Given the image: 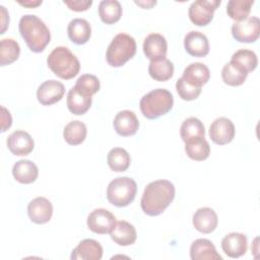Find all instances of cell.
Here are the masks:
<instances>
[{
  "label": "cell",
  "instance_id": "6da1fadb",
  "mask_svg": "<svg viewBox=\"0 0 260 260\" xmlns=\"http://www.w3.org/2000/svg\"><path fill=\"white\" fill-rule=\"evenodd\" d=\"M175 198V186L168 180H156L149 183L142 194L140 205L149 216L161 214Z\"/></svg>",
  "mask_w": 260,
  "mask_h": 260
},
{
  "label": "cell",
  "instance_id": "7a4b0ae2",
  "mask_svg": "<svg viewBox=\"0 0 260 260\" xmlns=\"http://www.w3.org/2000/svg\"><path fill=\"white\" fill-rule=\"evenodd\" d=\"M18 28L26 46L34 53L43 52L50 43V30L45 22L37 15H23L19 20Z\"/></svg>",
  "mask_w": 260,
  "mask_h": 260
},
{
  "label": "cell",
  "instance_id": "3957f363",
  "mask_svg": "<svg viewBox=\"0 0 260 260\" xmlns=\"http://www.w3.org/2000/svg\"><path fill=\"white\" fill-rule=\"evenodd\" d=\"M48 67L52 72L65 80L75 77L80 70L77 57L66 47H56L47 58Z\"/></svg>",
  "mask_w": 260,
  "mask_h": 260
},
{
  "label": "cell",
  "instance_id": "277c9868",
  "mask_svg": "<svg viewBox=\"0 0 260 260\" xmlns=\"http://www.w3.org/2000/svg\"><path fill=\"white\" fill-rule=\"evenodd\" d=\"M173 105L174 98L171 91L165 88H156L141 98L139 108L145 118L153 120L169 113Z\"/></svg>",
  "mask_w": 260,
  "mask_h": 260
},
{
  "label": "cell",
  "instance_id": "5b68a950",
  "mask_svg": "<svg viewBox=\"0 0 260 260\" xmlns=\"http://www.w3.org/2000/svg\"><path fill=\"white\" fill-rule=\"evenodd\" d=\"M136 53V42L133 37L121 32L114 37L110 43L106 59L110 66L112 67H121L128 60L134 57Z\"/></svg>",
  "mask_w": 260,
  "mask_h": 260
},
{
  "label": "cell",
  "instance_id": "8992f818",
  "mask_svg": "<svg viewBox=\"0 0 260 260\" xmlns=\"http://www.w3.org/2000/svg\"><path fill=\"white\" fill-rule=\"evenodd\" d=\"M136 192L137 184L133 179L129 177H118L109 183L107 199L117 207H125L134 200Z\"/></svg>",
  "mask_w": 260,
  "mask_h": 260
},
{
  "label": "cell",
  "instance_id": "52a82bcc",
  "mask_svg": "<svg viewBox=\"0 0 260 260\" xmlns=\"http://www.w3.org/2000/svg\"><path fill=\"white\" fill-rule=\"evenodd\" d=\"M220 5V0H197L189 6L190 20L198 26H205L213 18V12Z\"/></svg>",
  "mask_w": 260,
  "mask_h": 260
},
{
  "label": "cell",
  "instance_id": "ba28073f",
  "mask_svg": "<svg viewBox=\"0 0 260 260\" xmlns=\"http://www.w3.org/2000/svg\"><path fill=\"white\" fill-rule=\"evenodd\" d=\"M232 35L240 43H254L260 35V20L256 16H250L232 25Z\"/></svg>",
  "mask_w": 260,
  "mask_h": 260
},
{
  "label": "cell",
  "instance_id": "9c48e42d",
  "mask_svg": "<svg viewBox=\"0 0 260 260\" xmlns=\"http://www.w3.org/2000/svg\"><path fill=\"white\" fill-rule=\"evenodd\" d=\"M116 223L115 215L105 208H96L92 210L86 220V224L88 229L100 235L108 234L112 231Z\"/></svg>",
  "mask_w": 260,
  "mask_h": 260
},
{
  "label": "cell",
  "instance_id": "30bf717a",
  "mask_svg": "<svg viewBox=\"0 0 260 260\" xmlns=\"http://www.w3.org/2000/svg\"><path fill=\"white\" fill-rule=\"evenodd\" d=\"M235 132L234 123L225 117L215 119L209 127V137L218 145L230 143L235 137Z\"/></svg>",
  "mask_w": 260,
  "mask_h": 260
},
{
  "label": "cell",
  "instance_id": "8fae6325",
  "mask_svg": "<svg viewBox=\"0 0 260 260\" xmlns=\"http://www.w3.org/2000/svg\"><path fill=\"white\" fill-rule=\"evenodd\" d=\"M65 93L62 82L55 79L44 81L37 89V99L43 106H51L61 101Z\"/></svg>",
  "mask_w": 260,
  "mask_h": 260
},
{
  "label": "cell",
  "instance_id": "7c38bea8",
  "mask_svg": "<svg viewBox=\"0 0 260 260\" xmlns=\"http://www.w3.org/2000/svg\"><path fill=\"white\" fill-rule=\"evenodd\" d=\"M7 147L11 153L17 156H24L29 154L34 147L35 142L32 137L25 131L16 130L7 137Z\"/></svg>",
  "mask_w": 260,
  "mask_h": 260
},
{
  "label": "cell",
  "instance_id": "4fadbf2b",
  "mask_svg": "<svg viewBox=\"0 0 260 260\" xmlns=\"http://www.w3.org/2000/svg\"><path fill=\"white\" fill-rule=\"evenodd\" d=\"M27 214L29 219L38 224L48 222L53 214V205L45 197H37L27 205Z\"/></svg>",
  "mask_w": 260,
  "mask_h": 260
},
{
  "label": "cell",
  "instance_id": "5bb4252c",
  "mask_svg": "<svg viewBox=\"0 0 260 260\" xmlns=\"http://www.w3.org/2000/svg\"><path fill=\"white\" fill-rule=\"evenodd\" d=\"M184 47L186 52L193 57H205L209 53L207 37L196 30H191L185 36Z\"/></svg>",
  "mask_w": 260,
  "mask_h": 260
},
{
  "label": "cell",
  "instance_id": "9a60e30c",
  "mask_svg": "<svg viewBox=\"0 0 260 260\" xmlns=\"http://www.w3.org/2000/svg\"><path fill=\"white\" fill-rule=\"evenodd\" d=\"M168 43L166 38L160 34H150L143 42V53L150 61L166 58Z\"/></svg>",
  "mask_w": 260,
  "mask_h": 260
},
{
  "label": "cell",
  "instance_id": "2e32d148",
  "mask_svg": "<svg viewBox=\"0 0 260 260\" xmlns=\"http://www.w3.org/2000/svg\"><path fill=\"white\" fill-rule=\"evenodd\" d=\"M115 131L124 137L134 135L139 128V121L134 112L124 110L119 112L113 121Z\"/></svg>",
  "mask_w": 260,
  "mask_h": 260
},
{
  "label": "cell",
  "instance_id": "e0dca14e",
  "mask_svg": "<svg viewBox=\"0 0 260 260\" xmlns=\"http://www.w3.org/2000/svg\"><path fill=\"white\" fill-rule=\"evenodd\" d=\"M221 249L231 258H239L247 252L248 242L242 233H230L221 240Z\"/></svg>",
  "mask_w": 260,
  "mask_h": 260
},
{
  "label": "cell",
  "instance_id": "ac0fdd59",
  "mask_svg": "<svg viewBox=\"0 0 260 260\" xmlns=\"http://www.w3.org/2000/svg\"><path fill=\"white\" fill-rule=\"evenodd\" d=\"M103 257V247L92 239L81 241L71 253V260H100Z\"/></svg>",
  "mask_w": 260,
  "mask_h": 260
},
{
  "label": "cell",
  "instance_id": "d6986e66",
  "mask_svg": "<svg viewBox=\"0 0 260 260\" xmlns=\"http://www.w3.org/2000/svg\"><path fill=\"white\" fill-rule=\"evenodd\" d=\"M218 223L217 214L212 208L201 207L193 214V225L202 234L212 233Z\"/></svg>",
  "mask_w": 260,
  "mask_h": 260
},
{
  "label": "cell",
  "instance_id": "ffe728a7",
  "mask_svg": "<svg viewBox=\"0 0 260 260\" xmlns=\"http://www.w3.org/2000/svg\"><path fill=\"white\" fill-rule=\"evenodd\" d=\"M111 239L119 246H130L135 243L137 233L133 224L128 221H117L110 232Z\"/></svg>",
  "mask_w": 260,
  "mask_h": 260
},
{
  "label": "cell",
  "instance_id": "44dd1931",
  "mask_svg": "<svg viewBox=\"0 0 260 260\" xmlns=\"http://www.w3.org/2000/svg\"><path fill=\"white\" fill-rule=\"evenodd\" d=\"M190 257L192 260H221L222 257L216 252L211 241L207 239H197L190 247Z\"/></svg>",
  "mask_w": 260,
  "mask_h": 260
},
{
  "label": "cell",
  "instance_id": "7402d4cb",
  "mask_svg": "<svg viewBox=\"0 0 260 260\" xmlns=\"http://www.w3.org/2000/svg\"><path fill=\"white\" fill-rule=\"evenodd\" d=\"M210 72L208 67L200 62H194L189 64L183 72L182 78L188 83L201 87L209 80Z\"/></svg>",
  "mask_w": 260,
  "mask_h": 260
},
{
  "label": "cell",
  "instance_id": "603a6c76",
  "mask_svg": "<svg viewBox=\"0 0 260 260\" xmlns=\"http://www.w3.org/2000/svg\"><path fill=\"white\" fill-rule=\"evenodd\" d=\"M67 34L74 44L84 45L91 36V27L87 20L83 18H74L67 26Z\"/></svg>",
  "mask_w": 260,
  "mask_h": 260
},
{
  "label": "cell",
  "instance_id": "cb8c5ba5",
  "mask_svg": "<svg viewBox=\"0 0 260 260\" xmlns=\"http://www.w3.org/2000/svg\"><path fill=\"white\" fill-rule=\"evenodd\" d=\"M12 175L14 179L21 184H31L37 180L39 170L32 161L28 159H20L13 165Z\"/></svg>",
  "mask_w": 260,
  "mask_h": 260
},
{
  "label": "cell",
  "instance_id": "d4e9b609",
  "mask_svg": "<svg viewBox=\"0 0 260 260\" xmlns=\"http://www.w3.org/2000/svg\"><path fill=\"white\" fill-rule=\"evenodd\" d=\"M92 99L91 96L85 95L78 91L74 86L68 91L67 94V108L74 115H83L85 114L90 106Z\"/></svg>",
  "mask_w": 260,
  "mask_h": 260
},
{
  "label": "cell",
  "instance_id": "484cf974",
  "mask_svg": "<svg viewBox=\"0 0 260 260\" xmlns=\"http://www.w3.org/2000/svg\"><path fill=\"white\" fill-rule=\"evenodd\" d=\"M248 76V72L239 64L230 61L221 70V78L223 82L230 86L242 85Z\"/></svg>",
  "mask_w": 260,
  "mask_h": 260
},
{
  "label": "cell",
  "instance_id": "4316f807",
  "mask_svg": "<svg viewBox=\"0 0 260 260\" xmlns=\"http://www.w3.org/2000/svg\"><path fill=\"white\" fill-rule=\"evenodd\" d=\"M99 15L106 24L117 22L122 16V6L117 0H103L99 5Z\"/></svg>",
  "mask_w": 260,
  "mask_h": 260
},
{
  "label": "cell",
  "instance_id": "83f0119b",
  "mask_svg": "<svg viewBox=\"0 0 260 260\" xmlns=\"http://www.w3.org/2000/svg\"><path fill=\"white\" fill-rule=\"evenodd\" d=\"M148 73L156 81H167L174 74V64L167 58L150 61Z\"/></svg>",
  "mask_w": 260,
  "mask_h": 260
},
{
  "label": "cell",
  "instance_id": "f1b7e54d",
  "mask_svg": "<svg viewBox=\"0 0 260 260\" xmlns=\"http://www.w3.org/2000/svg\"><path fill=\"white\" fill-rule=\"evenodd\" d=\"M180 135L184 142L195 139V138H204L205 136V128L203 123L195 117H190L181 125Z\"/></svg>",
  "mask_w": 260,
  "mask_h": 260
},
{
  "label": "cell",
  "instance_id": "f546056e",
  "mask_svg": "<svg viewBox=\"0 0 260 260\" xmlns=\"http://www.w3.org/2000/svg\"><path fill=\"white\" fill-rule=\"evenodd\" d=\"M185 151L191 159L201 161L209 156L210 146L205 138H195L185 142Z\"/></svg>",
  "mask_w": 260,
  "mask_h": 260
},
{
  "label": "cell",
  "instance_id": "4dcf8cb0",
  "mask_svg": "<svg viewBox=\"0 0 260 260\" xmlns=\"http://www.w3.org/2000/svg\"><path fill=\"white\" fill-rule=\"evenodd\" d=\"M86 134V126L80 121L69 122L63 130V137L65 141L70 145L81 144L84 141Z\"/></svg>",
  "mask_w": 260,
  "mask_h": 260
},
{
  "label": "cell",
  "instance_id": "1f68e13d",
  "mask_svg": "<svg viewBox=\"0 0 260 260\" xmlns=\"http://www.w3.org/2000/svg\"><path fill=\"white\" fill-rule=\"evenodd\" d=\"M107 162L114 172H125L131 162V158L127 150L122 147L112 148L107 155Z\"/></svg>",
  "mask_w": 260,
  "mask_h": 260
},
{
  "label": "cell",
  "instance_id": "d6a6232c",
  "mask_svg": "<svg viewBox=\"0 0 260 260\" xmlns=\"http://www.w3.org/2000/svg\"><path fill=\"white\" fill-rule=\"evenodd\" d=\"M20 54V48L13 39H3L0 42V65L5 66L16 61Z\"/></svg>",
  "mask_w": 260,
  "mask_h": 260
},
{
  "label": "cell",
  "instance_id": "836d02e7",
  "mask_svg": "<svg viewBox=\"0 0 260 260\" xmlns=\"http://www.w3.org/2000/svg\"><path fill=\"white\" fill-rule=\"evenodd\" d=\"M253 4V0H231L226 5V13L232 19L241 21L248 17Z\"/></svg>",
  "mask_w": 260,
  "mask_h": 260
},
{
  "label": "cell",
  "instance_id": "e575fe53",
  "mask_svg": "<svg viewBox=\"0 0 260 260\" xmlns=\"http://www.w3.org/2000/svg\"><path fill=\"white\" fill-rule=\"evenodd\" d=\"M231 61L239 64L248 73L255 70L258 65L257 55L253 51L247 50V49H241L235 52L232 56Z\"/></svg>",
  "mask_w": 260,
  "mask_h": 260
},
{
  "label": "cell",
  "instance_id": "d590c367",
  "mask_svg": "<svg viewBox=\"0 0 260 260\" xmlns=\"http://www.w3.org/2000/svg\"><path fill=\"white\" fill-rule=\"evenodd\" d=\"M100 86L99 78L92 74H82L78 77L74 85L78 91L88 96H92V94L98 92L100 90Z\"/></svg>",
  "mask_w": 260,
  "mask_h": 260
},
{
  "label": "cell",
  "instance_id": "8d00e7d4",
  "mask_svg": "<svg viewBox=\"0 0 260 260\" xmlns=\"http://www.w3.org/2000/svg\"><path fill=\"white\" fill-rule=\"evenodd\" d=\"M176 89L179 96L184 101H194L199 96L201 92V87L188 83L182 77L177 80Z\"/></svg>",
  "mask_w": 260,
  "mask_h": 260
},
{
  "label": "cell",
  "instance_id": "74e56055",
  "mask_svg": "<svg viewBox=\"0 0 260 260\" xmlns=\"http://www.w3.org/2000/svg\"><path fill=\"white\" fill-rule=\"evenodd\" d=\"M64 4L69 7V9L74 11H85L87 10L90 5L92 4L91 0H71V1H64Z\"/></svg>",
  "mask_w": 260,
  "mask_h": 260
},
{
  "label": "cell",
  "instance_id": "f35d334b",
  "mask_svg": "<svg viewBox=\"0 0 260 260\" xmlns=\"http://www.w3.org/2000/svg\"><path fill=\"white\" fill-rule=\"evenodd\" d=\"M1 110H2V130L1 131L5 132L11 126L12 118L9 111L5 107H2Z\"/></svg>",
  "mask_w": 260,
  "mask_h": 260
},
{
  "label": "cell",
  "instance_id": "ab89813d",
  "mask_svg": "<svg viewBox=\"0 0 260 260\" xmlns=\"http://www.w3.org/2000/svg\"><path fill=\"white\" fill-rule=\"evenodd\" d=\"M0 8H1V13H2V28H1V32L0 34H4L6 27H7L8 23H9V15H8V13H7V11H6L4 6L1 5Z\"/></svg>",
  "mask_w": 260,
  "mask_h": 260
},
{
  "label": "cell",
  "instance_id": "60d3db41",
  "mask_svg": "<svg viewBox=\"0 0 260 260\" xmlns=\"http://www.w3.org/2000/svg\"><path fill=\"white\" fill-rule=\"evenodd\" d=\"M18 4L24 6V7H29V8H34V7H37L39 5L42 4V0H38V1H18Z\"/></svg>",
  "mask_w": 260,
  "mask_h": 260
},
{
  "label": "cell",
  "instance_id": "b9f144b4",
  "mask_svg": "<svg viewBox=\"0 0 260 260\" xmlns=\"http://www.w3.org/2000/svg\"><path fill=\"white\" fill-rule=\"evenodd\" d=\"M135 3H136L137 5L143 7V8L149 9V8H151L153 5L156 4V1H155V0H154V1H146V2H143V1H135Z\"/></svg>",
  "mask_w": 260,
  "mask_h": 260
}]
</instances>
